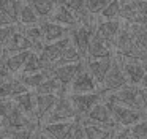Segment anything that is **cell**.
Instances as JSON below:
<instances>
[{
  "mask_svg": "<svg viewBox=\"0 0 147 139\" xmlns=\"http://www.w3.org/2000/svg\"><path fill=\"white\" fill-rule=\"evenodd\" d=\"M76 119H79V115H78L73 103H71L70 95H68V92H63L59 96L52 111L45 117L43 125L45 123H52V122H63V120H76Z\"/></svg>",
  "mask_w": 147,
  "mask_h": 139,
  "instance_id": "cell-1",
  "label": "cell"
},
{
  "mask_svg": "<svg viewBox=\"0 0 147 139\" xmlns=\"http://www.w3.org/2000/svg\"><path fill=\"white\" fill-rule=\"evenodd\" d=\"M103 100L108 103L117 126H131V125H134L138 120H141L144 117V111L134 109V107L125 106V104L114 103L112 100H108V98H105V96H103Z\"/></svg>",
  "mask_w": 147,
  "mask_h": 139,
  "instance_id": "cell-2",
  "label": "cell"
},
{
  "mask_svg": "<svg viewBox=\"0 0 147 139\" xmlns=\"http://www.w3.org/2000/svg\"><path fill=\"white\" fill-rule=\"evenodd\" d=\"M105 93V92H103ZM105 98L108 100H112L114 103L119 104H125V106H130L134 107V109H142V103H141V93H139V85H134V84H128L125 87L119 88L115 92H108L105 93Z\"/></svg>",
  "mask_w": 147,
  "mask_h": 139,
  "instance_id": "cell-3",
  "label": "cell"
},
{
  "mask_svg": "<svg viewBox=\"0 0 147 139\" xmlns=\"http://www.w3.org/2000/svg\"><path fill=\"white\" fill-rule=\"evenodd\" d=\"M71 43H73V41H71L70 35H67V36L60 38V40H57V41L45 43L43 49L40 51L38 54H40V57H41V60H43V63H45V66H46L48 71H52L55 62L60 59V55L63 54V51L67 49Z\"/></svg>",
  "mask_w": 147,
  "mask_h": 139,
  "instance_id": "cell-4",
  "label": "cell"
},
{
  "mask_svg": "<svg viewBox=\"0 0 147 139\" xmlns=\"http://www.w3.org/2000/svg\"><path fill=\"white\" fill-rule=\"evenodd\" d=\"M81 120H87V122H92V123H96L100 126H105V128H109V130H117V123H115L114 117H112V112L109 109L108 103L105 100L96 103L95 106L90 109V112L84 117H79Z\"/></svg>",
  "mask_w": 147,
  "mask_h": 139,
  "instance_id": "cell-5",
  "label": "cell"
},
{
  "mask_svg": "<svg viewBox=\"0 0 147 139\" xmlns=\"http://www.w3.org/2000/svg\"><path fill=\"white\" fill-rule=\"evenodd\" d=\"M128 84H130V81H128L123 68H122L120 62H119L117 57H115L114 65L111 66V70L108 71V74L105 76V79H103L101 84H100V90L108 93V92L119 90V88L125 87V85H128Z\"/></svg>",
  "mask_w": 147,
  "mask_h": 139,
  "instance_id": "cell-6",
  "label": "cell"
},
{
  "mask_svg": "<svg viewBox=\"0 0 147 139\" xmlns=\"http://www.w3.org/2000/svg\"><path fill=\"white\" fill-rule=\"evenodd\" d=\"M68 95H70L71 103H73V106H74V109H76V112L79 117L87 115V114L90 112V109H92L96 103L103 101V96H105V93H103L101 90L86 92V93H70V92H68Z\"/></svg>",
  "mask_w": 147,
  "mask_h": 139,
  "instance_id": "cell-7",
  "label": "cell"
},
{
  "mask_svg": "<svg viewBox=\"0 0 147 139\" xmlns=\"http://www.w3.org/2000/svg\"><path fill=\"white\" fill-rule=\"evenodd\" d=\"M26 126L38 128V122L35 119H32L30 115H27L13 101V106L10 107L8 114L3 117V126L2 128H26Z\"/></svg>",
  "mask_w": 147,
  "mask_h": 139,
  "instance_id": "cell-8",
  "label": "cell"
},
{
  "mask_svg": "<svg viewBox=\"0 0 147 139\" xmlns=\"http://www.w3.org/2000/svg\"><path fill=\"white\" fill-rule=\"evenodd\" d=\"M115 57H117V60L120 62V65H122V68H123L130 84L139 85L141 81H142V78H144V74L147 73V63L141 62V60L128 59V57L119 55V54H115Z\"/></svg>",
  "mask_w": 147,
  "mask_h": 139,
  "instance_id": "cell-9",
  "label": "cell"
},
{
  "mask_svg": "<svg viewBox=\"0 0 147 139\" xmlns=\"http://www.w3.org/2000/svg\"><path fill=\"white\" fill-rule=\"evenodd\" d=\"M115 60V52L112 55L106 57H95V59H86V68L90 71V74L96 79L98 85L101 84V81L105 79V76L108 74V71L111 70V66L114 65Z\"/></svg>",
  "mask_w": 147,
  "mask_h": 139,
  "instance_id": "cell-10",
  "label": "cell"
},
{
  "mask_svg": "<svg viewBox=\"0 0 147 139\" xmlns=\"http://www.w3.org/2000/svg\"><path fill=\"white\" fill-rule=\"evenodd\" d=\"M95 30H96V27H90V25H84V24H79L76 27L70 28L71 41L81 51L84 59L87 57V49H89L90 40H92V35L95 33Z\"/></svg>",
  "mask_w": 147,
  "mask_h": 139,
  "instance_id": "cell-11",
  "label": "cell"
},
{
  "mask_svg": "<svg viewBox=\"0 0 147 139\" xmlns=\"http://www.w3.org/2000/svg\"><path fill=\"white\" fill-rule=\"evenodd\" d=\"M86 68V62H78V63H67V65H59L52 70V76L59 79L62 82L65 88H68L71 85V82L74 81L78 74Z\"/></svg>",
  "mask_w": 147,
  "mask_h": 139,
  "instance_id": "cell-12",
  "label": "cell"
},
{
  "mask_svg": "<svg viewBox=\"0 0 147 139\" xmlns=\"http://www.w3.org/2000/svg\"><path fill=\"white\" fill-rule=\"evenodd\" d=\"M100 90V85L96 82V79L90 74V71L87 68H84L79 74L74 78V81L71 82V85L68 87L70 93H86V92H96Z\"/></svg>",
  "mask_w": 147,
  "mask_h": 139,
  "instance_id": "cell-13",
  "label": "cell"
},
{
  "mask_svg": "<svg viewBox=\"0 0 147 139\" xmlns=\"http://www.w3.org/2000/svg\"><path fill=\"white\" fill-rule=\"evenodd\" d=\"M115 51H114V46L111 43L105 40L103 36H100L98 33L92 35V40H90V44H89V49H87V57L86 59H95V57H106V55H112Z\"/></svg>",
  "mask_w": 147,
  "mask_h": 139,
  "instance_id": "cell-14",
  "label": "cell"
},
{
  "mask_svg": "<svg viewBox=\"0 0 147 139\" xmlns=\"http://www.w3.org/2000/svg\"><path fill=\"white\" fill-rule=\"evenodd\" d=\"M36 93V92H35ZM62 95V93H60ZM59 93H36V109H35V117L38 122L43 123L45 117L52 111V107L57 103Z\"/></svg>",
  "mask_w": 147,
  "mask_h": 139,
  "instance_id": "cell-15",
  "label": "cell"
},
{
  "mask_svg": "<svg viewBox=\"0 0 147 139\" xmlns=\"http://www.w3.org/2000/svg\"><path fill=\"white\" fill-rule=\"evenodd\" d=\"M120 27H122V19H101L96 25V33L114 46L115 38L120 32Z\"/></svg>",
  "mask_w": 147,
  "mask_h": 139,
  "instance_id": "cell-16",
  "label": "cell"
},
{
  "mask_svg": "<svg viewBox=\"0 0 147 139\" xmlns=\"http://www.w3.org/2000/svg\"><path fill=\"white\" fill-rule=\"evenodd\" d=\"M21 51H33V43L24 35V32L16 30L10 36V40L5 43L3 52L14 54V52H21Z\"/></svg>",
  "mask_w": 147,
  "mask_h": 139,
  "instance_id": "cell-17",
  "label": "cell"
},
{
  "mask_svg": "<svg viewBox=\"0 0 147 139\" xmlns=\"http://www.w3.org/2000/svg\"><path fill=\"white\" fill-rule=\"evenodd\" d=\"M76 120H63V122L45 123V125H43V131H45L46 134H49L52 139H67L68 136H70Z\"/></svg>",
  "mask_w": 147,
  "mask_h": 139,
  "instance_id": "cell-18",
  "label": "cell"
},
{
  "mask_svg": "<svg viewBox=\"0 0 147 139\" xmlns=\"http://www.w3.org/2000/svg\"><path fill=\"white\" fill-rule=\"evenodd\" d=\"M41 32H43V40L45 43H51V41H57L60 38L70 35V28L65 27V25H60L54 21H45L41 22Z\"/></svg>",
  "mask_w": 147,
  "mask_h": 139,
  "instance_id": "cell-19",
  "label": "cell"
},
{
  "mask_svg": "<svg viewBox=\"0 0 147 139\" xmlns=\"http://www.w3.org/2000/svg\"><path fill=\"white\" fill-rule=\"evenodd\" d=\"M49 19L57 22V24H60V25H65V27H68V28H73V27H76V25H79L78 18L62 2H59V5H55V8H54V11H52V14L49 16Z\"/></svg>",
  "mask_w": 147,
  "mask_h": 139,
  "instance_id": "cell-20",
  "label": "cell"
},
{
  "mask_svg": "<svg viewBox=\"0 0 147 139\" xmlns=\"http://www.w3.org/2000/svg\"><path fill=\"white\" fill-rule=\"evenodd\" d=\"M11 100H13L14 104H16V106H19L21 109H22L24 112L27 114V115H30L32 119L36 120V117H35L36 93H35V92H30V90L22 92V93H19V95H16V96H13ZM36 122H38V120H36ZM38 123H40V122H38Z\"/></svg>",
  "mask_w": 147,
  "mask_h": 139,
  "instance_id": "cell-21",
  "label": "cell"
},
{
  "mask_svg": "<svg viewBox=\"0 0 147 139\" xmlns=\"http://www.w3.org/2000/svg\"><path fill=\"white\" fill-rule=\"evenodd\" d=\"M81 120V119H79ZM86 130V136L87 139H111L115 134V130H109L105 126H100L96 123L87 122V120H81Z\"/></svg>",
  "mask_w": 147,
  "mask_h": 139,
  "instance_id": "cell-22",
  "label": "cell"
},
{
  "mask_svg": "<svg viewBox=\"0 0 147 139\" xmlns=\"http://www.w3.org/2000/svg\"><path fill=\"white\" fill-rule=\"evenodd\" d=\"M30 54H32V51H21V52L8 54L7 59H5V63H7L11 74H16V73H19L22 70V66L26 65Z\"/></svg>",
  "mask_w": 147,
  "mask_h": 139,
  "instance_id": "cell-23",
  "label": "cell"
},
{
  "mask_svg": "<svg viewBox=\"0 0 147 139\" xmlns=\"http://www.w3.org/2000/svg\"><path fill=\"white\" fill-rule=\"evenodd\" d=\"M49 76H51V71L43 70V71H38V73H21L18 78H19L29 88H36L38 85H41Z\"/></svg>",
  "mask_w": 147,
  "mask_h": 139,
  "instance_id": "cell-24",
  "label": "cell"
},
{
  "mask_svg": "<svg viewBox=\"0 0 147 139\" xmlns=\"http://www.w3.org/2000/svg\"><path fill=\"white\" fill-rule=\"evenodd\" d=\"M84 55L81 54V51L78 49L76 46H74L73 43L70 44V46L67 47V49L63 51V54L60 55V59L55 62V65H54V68L55 66H59V65H67V63H78V62H84ZM52 68V70H54Z\"/></svg>",
  "mask_w": 147,
  "mask_h": 139,
  "instance_id": "cell-25",
  "label": "cell"
},
{
  "mask_svg": "<svg viewBox=\"0 0 147 139\" xmlns=\"http://www.w3.org/2000/svg\"><path fill=\"white\" fill-rule=\"evenodd\" d=\"M35 92L36 93H59L60 95V93L68 92V90L62 85V82L59 81L55 76H52V73H51V76H49L41 85H38V87L35 88Z\"/></svg>",
  "mask_w": 147,
  "mask_h": 139,
  "instance_id": "cell-26",
  "label": "cell"
},
{
  "mask_svg": "<svg viewBox=\"0 0 147 139\" xmlns=\"http://www.w3.org/2000/svg\"><path fill=\"white\" fill-rule=\"evenodd\" d=\"M21 6H22V2H21V0H0V9H2L14 24L19 22Z\"/></svg>",
  "mask_w": 147,
  "mask_h": 139,
  "instance_id": "cell-27",
  "label": "cell"
},
{
  "mask_svg": "<svg viewBox=\"0 0 147 139\" xmlns=\"http://www.w3.org/2000/svg\"><path fill=\"white\" fill-rule=\"evenodd\" d=\"M130 33L138 46L147 49V24H130Z\"/></svg>",
  "mask_w": 147,
  "mask_h": 139,
  "instance_id": "cell-28",
  "label": "cell"
},
{
  "mask_svg": "<svg viewBox=\"0 0 147 139\" xmlns=\"http://www.w3.org/2000/svg\"><path fill=\"white\" fill-rule=\"evenodd\" d=\"M38 21H40V16L35 11V8L30 3H24L21 6V13H19V24L33 25V24H38Z\"/></svg>",
  "mask_w": 147,
  "mask_h": 139,
  "instance_id": "cell-29",
  "label": "cell"
},
{
  "mask_svg": "<svg viewBox=\"0 0 147 139\" xmlns=\"http://www.w3.org/2000/svg\"><path fill=\"white\" fill-rule=\"evenodd\" d=\"M40 18H49L55 8V0H29Z\"/></svg>",
  "mask_w": 147,
  "mask_h": 139,
  "instance_id": "cell-30",
  "label": "cell"
},
{
  "mask_svg": "<svg viewBox=\"0 0 147 139\" xmlns=\"http://www.w3.org/2000/svg\"><path fill=\"white\" fill-rule=\"evenodd\" d=\"M43 70H46V66H45V63H43L40 54L35 52V51H32V54L29 55V59H27L26 65L22 66L21 73H38V71H43Z\"/></svg>",
  "mask_w": 147,
  "mask_h": 139,
  "instance_id": "cell-31",
  "label": "cell"
},
{
  "mask_svg": "<svg viewBox=\"0 0 147 139\" xmlns=\"http://www.w3.org/2000/svg\"><path fill=\"white\" fill-rule=\"evenodd\" d=\"M38 128H30V126H26V128H2L0 133L10 136L11 139H32L33 133Z\"/></svg>",
  "mask_w": 147,
  "mask_h": 139,
  "instance_id": "cell-32",
  "label": "cell"
},
{
  "mask_svg": "<svg viewBox=\"0 0 147 139\" xmlns=\"http://www.w3.org/2000/svg\"><path fill=\"white\" fill-rule=\"evenodd\" d=\"M122 14V2L120 0H111L109 5L100 13L101 19H120Z\"/></svg>",
  "mask_w": 147,
  "mask_h": 139,
  "instance_id": "cell-33",
  "label": "cell"
},
{
  "mask_svg": "<svg viewBox=\"0 0 147 139\" xmlns=\"http://www.w3.org/2000/svg\"><path fill=\"white\" fill-rule=\"evenodd\" d=\"M14 93H16V78L2 81V84H0V100L13 98Z\"/></svg>",
  "mask_w": 147,
  "mask_h": 139,
  "instance_id": "cell-34",
  "label": "cell"
},
{
  "mask_svg": "<svg viewBox=\"0 0 147 139\" xmlns=\"http://www.w3.org/2000/svg\"><path fill=\"white\" fill-rule=\"evenodd\" d=\"M130 130H131V134L133 136L146 139L147 138V117H142L141 120H138L134 125L130 126Z\"/></svg>",
  "mask_w": 147,
  "mask_h": 139,
  "instance_id": "cell-35",
  "label": "cell"
},
{
  "mask_svg": "<svg viewBox=\"0 0 147 139\" xmlns=\"http://www.w3.org/2000/svg\"><path fill=\"white\" fill-rule=\"evenodd\" d=\"M109 2L111 0H86V5L92 14H100L109 5Z\"/></svg>",
  "mask_w": 147,
  "mask_h": 139,
  "instance_id": "cell-36",
  "label": "cell"
},
{
  "mask_svg": "<svg viewBox=\"0 0 147 139\" xmlns=\"http://www.w3.org/2000/svg\"><path fill=\"white\" fill-rule=\"evenodd\" d=\"M16 32V27H14V24L11 25H3V27H0V52H3V46L5 43H7L8 40H10V36Z\"/></svg>",
  "mask_w": 147,
  "mask_h": 139,
  "instance_id": "cell-37",
  "label": "cell"
},
{
  "mask_svg": "<svg viewBox=\"0 0 147 139\" xmlns=\"http://www.w3.org/2000/svg\"><path fill=\"white\" fill-rule=\"evenodd\" d=\"M67 139H87L86 130H84V125H82V122H81L79 119L76 120V123H74L73 130H71L70 136H68Z\"/></svg>",
  "mask_w": 147,
  "mask_h": 139,
  "instance_id": "cell-38",
  "label": "cell"
},
{
  "mask_svg": "<svg viewBox=\"0 0 147 139\" xmlns=\"http://www.w3.org/2000/svg\"><path fill=\"white\" fill-rule=\"evenodd\" d=\"M13 106V100H0V117L3 119L5 115L8 114V111H10V107Z\"/></svg>",
  "mask_w": 147,
  "mask_h": 139,
  "instance_id": "cell-39",
  "label": "cell"
},
{
  "mask_svg": "<svg viewBox=\"0 0 147 139\" xmlns=\"http://www.w3.org/2000/svg\"><path fill=\"white\" fill-rule=\"evenodd\" d=\"M139 93H141V103H142V109L147 111V87H141V85H139Z\"/></svg>",
  "mask_w": 147,
  "mask_h": 139,
  "instance_id": "cell-40",
  "label": "cell"
},
{
  "mask_svg": "<svg viewBox=\"0 0 147 139\" xmlns=\"http://www.w3.org/2000/svg\"><path fill=\"white\" fill-rule=\"evenodd\" d=\"M11 24H14V22L11 21L7 14H5L2 9H0V27H3V25H11Z\"/></svg>",
  "mask_w": 147,
  "mask_h": 139,
  "instance_id": "cell-41",
  "label": "cell"
},
{
  "mask_svg": "<svg viewBox=\"0 0 147 139\" xmlns=\"http://www.w3.org/2000/svg\"><path fill=\"white\" fill-rule=\"evenodd\" d=\"M40 138H41V130H36V131L33 133L32 139H40Z\"/></svg>",
  "mask_w": 147,
  "mask_h": 139,
  "instance_id": "cell-42",
  "label": "cell"
},
{
  "mask_svg": "<svg viewBox=\"0 0 147 139\" xmlns=\"http://www.w3.org/2000/svg\"><path fill=\"white\" fill-rule=\"evenodd\" d=\"M141 87H147V73L144 74V78H142V81H141Z\"/></svg>",
  "mask_w": 147,
  "mask_h": 139,
  "instance_id": "cell-43",
  "label": "cell"
},
{
  "mask_svg": "<svg viewBox=\"0 0 147 139\" xmlns=\"http://www.w3.org/2000/svg\"><path fill=\"white\" fill-rule=\"evenodd\" d=\"M40 139H52V138H51V136H49V134H46V133H45V131H43V130H41V138H40Z\"/></svg>",
  "mask_w": 147,
  "mask_h": 139,
  "instance_id": "cell-44",
  "label": "cell"
},
{
  "mask_svg": "<svg viewBox=\"0 0 147 139\" xmlns=\"http://www.w3.org/2000/svg\"><path fill=\"white\" fill-rule=\"evenodd\" d=\"M2 126H3V119L0 117V130H2Z\"/></svg>",
  "mask_w": 147,
  "mask_h": 139,
  "instance_id": "cell-45",
  "label": "cell"
},
{
  "mask_svg": "<svg viewBox=\"0 0 147 139\" xmlns=\"http://www.w3.org/2000/svg\"><path fill=\"white\" fill-rule=\"evenodd\" d=\"M2 139H11L10 136H7V134H2Z\"/></svg>",
  "mask_w": 147,
  "mask_h": 139,
  "instance_id": "cell-46",
  "label": "cell"
},
{
  "mask_svg": "<svg viewBox=\"0 0 147 139\" xmlns=\"http://www.w3.org/2000/svg\"><path fill=\"white\" fill-rule=\"evenodd\" d=\"M2 81H5V79H0V84H2Z\"/></svg>",
  "mask_w": 147,
  "mask_h": 139,
  "instance_id": "cell-47",
  "label": "cell"
},
{
  "mask_svg": "<svg viewBox=\"0 0 147 139\" xmlns=\"http://www.w3.org/2000/svg\"><path fill=\"white\" fill-rule=\"evenodd\" d=\"M0 139H2V133H0Z\"/></svg>",
  "mask_w": 147,
  "mask_h": 139,
  "instance_id": "cell-48",
  "label": "cell"
},
{
  "mask_svg": "<svg viewBox=\"0 0 147 139\" xmlns=\"http://www.w3.org/2000/svg\"><path fill=\"white\" fill-rule=\"evenodd\" d=\"M111 139H115V138H114V136H112V138H111Z\"/></svg>",
  "mask_w": 147,
  "mask_h": 139,
  "instance_id": "cell-49",
  "label": "cell"
},
{
  "mask_svg": "<svg viewBox=\"0 0 147 139\" xmlns=\"http://www.w3.org/2000/svg\"><path fill=\"white\" fill-rule=\"evenodd\" d=\"M59 2H63V0H59Z\"/></svg>",
  "mask_w": 147,
  "mask_h": 139,
  "instance_id": "cell-50",
  "label": "cell"
},
{
  "mask_svg": "<svg viewBox=\"0 0 147 139\" xmlns=\"http://www.w3.org/2000/svg\"><path fill=\"white\" fill-rule=\"evenodd\" d=\"M146 139H147V138H146Z\"/></svg>",
  "mask_w": 147,
  "mask_h": 139,
  "instance_id": "cell-51",
  "label": "cell"
}]
</instances>
